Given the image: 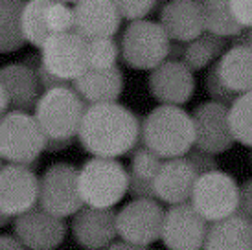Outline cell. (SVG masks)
I'll return each mask as SVG.
<instances>
[{"instance_id": "30bf717a", "label": "cell", "mask_w": 252, "mask_h": 250, "mask_svg": "<svg viewBox=\"0 0 252 250\" xmlns=\"http://www.w3.org/2000/svg\"><path fill=\"white\" fill-rule=\"evenodd\" d=\"M39 206V177L35 169L21 164L0 167V212L19 217Z\"/></svg>"}, {"instance_id": "4316f807", "label": "cell", "mask_w": 252, "mask_h": 250, "mask_svg": "<svg viewBox=\"0 0 252 250\" xmlns=\"http://www.w3.org/2000/svg\"><path fill=\"white\" fill-rule=\"evenodd\" d=\"M46 4L48 0H32V2H24V9H22L21 24H22V35L24 41L30 42L32 46L41 50L42 44L50 39V31L46 28V21H44V11H46Z\"/></svg>"}, {"instance_id": "f6af8a7d", "label": "cell", "mask_w": 252, "mask_h": 250, "mask_svg": "<svg viewBox=\"0 0 252 250\" xmlns=\"http://www.w3.org/2000/svg\"><path fill=\"white\" fill-rule=\"evenodd\" d=\"M247 33H249V48H252V30H247Z\"/></svg>"}, {"instance_id": "44dd1931", "label": "cell", "mask_w": 252, "mask_h": 250, "mask_svg": "<svg viewBox=\"0 0 252 250\" xmlns=\"http://www.w3.org/2000/svg\"><path fill=\"white\" fill-rule=\"evenodd\" d=\"M124 74L118 66L107 70L87 68L72 83V89L79 94L87 105L118 103V97L124 92Z\"/></svg>"}, {"instance_id": "9c48e42d", "label": "cell", "mask_w": 252, "mask_h": 250, "mask_svg": "<svg viewBox=\"0 0 252 250\" xmlns=\"http://www.w3.org/2000/svg\"><path fill=\"white\" fill-rule=\"evenodd\" d=\"M166 210L157 199H133L116 212V230L122 241L149 247L162 236Z\"/></svg>"}, {"instance_id": "f35d334b", "label": "cell", "mask_w": 252, "mask_h": 250, "mask_svg": "<svg viewBox=\"0 0 252 250\" xmlns=\"http://www.w3.org/2000/svg\"><path fill=\"white\" fill-rule=\"evenodd\" d=\"M0 250H28L11 234H0Z\"/></svg>"}, {"instance_id": "4fadbf2b", "label": "cell", "mask_w": 252, "mask_h": 250, "mask_svg": "<svg viewBox=\"0 0 252 250\" xmlns=\"http://www.w3.org/2000/svg\"><path fill=\"white\" fill-rule=\"evenodd\" d=\"M193 127H195V147L204 153L219 155L232 149L236 140L232 136L230 122H228V107L217 101H204L197 105L193 112Z\"/></svg>"}, {"instance_id": "ffe728a7", "label": "cell", "mask_w": 252, "mask_h": 250, "mask_svg": "<svg viewBox=\"0 0 252 250\" xmlns=\"http://www.w3.org/2000/svg\"><path fill=\"white\" fill-rule=\"evenodd\" d=\"M0 85L9 99V111H35L41 94L37 74L22 62H9L0 68Z\"/></svg>"}, {"instance_id": "83f0119b", "label": "cell", "mask_w": 252, "mask_h": 250, "mask_svg": "<svg viewBox=\"0 0 252 250\" xmlns=\"http://www.w3.org/2000/svg\"><path fill=\"white\" fill-rule=\"evenodd\" d=\"M228 122L234 140L252 149V92L238 96L228 107Z\"/></svg>"}, {"instance_id": "f1b7e54d", "label": "cell", "mask_w": 252, "mask_h": 250, "mask_svg": "<svg viewBox=\"0 0 252 250\" xmlns=\"http://www.w3.org/2000/svg\"><path fill=\"white\" fill-rule=\"evenodd\" d=\"M120 57V44L114 37L87 41V64L92 70H107L118 66L116 61Z\"/></svg>"}, {"instance_id": "ba28073f", "label": "cell", "mask_w": 252, "mask_h": 250, "mask_svg": "<svg viewBox=\"0 0 252 250\" xmlns=\"http://www.w3.org/2000/svg\"><path fill=\"white\" fill-rule=\"evenodd\" d=\"M79 169L68 162H56L39 179V208L64 219L74 217L85 204L79 195Z\"/></svg>"}, {"instance_id": "3957f363", "label": "cell", "mask_w": 252, "mask_h": 250, "mask_svg": "<svg viewBox=\"0 0 252 250\" xmlns=\"http://www.w3.org/2000/svg\"><path fill=\"white\" fill-rule=\"evenodd\" d=\"M79 195L85 206L112 210L129 189V171L114 158L92 156L79 167Z\"/></svg>"}, {"instance_id": "8d00e7d4", "label": "cell", "mask_w": 252, "mask_h": 250, "mask_svg": "<svg viewBox=\"0 0 252 250\" xmlns=\"http://www.w3.org/2000/svg\"><path fill=\"white\" fill-rule=\"evenodd\" d=\"M239 210L238 214L241 217H245L249 221H252V179H247L241 186H239Z\"/></svg>"}, {"instance_id": "7bdbcfd3", "label": "cell", "mask_w": 252, "mask_h": 250, "mask_svg": "<svg viewBox=\"0 0 252 250\" xmlns=\"http://www.w3.org/2000/svg\"><path fill=\"white\" fill-rule=\"evenodd\" d=\"M7 112H9V99H7L6 91H4L2 85H0V120L4 118Z\"/></svg>"}, {"instance_id": "8992f818", "label": "cell", "mask_w": 252, "mask_h": 250, "mask_svg": "<svg viewBox=\"0 0 252 250\" xmlns=\"http://www.w3.org/2000/svg\"><path fill=\"white\" fill-rule=\"evenodd\" d=\"M171 39L158 22H129L120 39V56L134 70H151L168 61Z\"/></svg>"}, {"instance_id": "74e56055", "label": "cell", "mask_w": 252, "mask_h": 250, "mask_svg": "<svg viewBox=\"0 0 252 250\" xmlns=\"http://www.w3.org/2000/svg\"><path fill=\"white\" fill-rule=\"evenodd\" d=\"M37 79H39V83H41V89L44 92L46 91H52V89H59V87H70V83H66L63 79H59L56 77L52 72L44 68V64H41L39 68H37Z\"/></svg>"}, {"instance_id": "ac0fdd59", "label": "cell", "mask_w": 252, "mask_h": 250, "mask_svg": "<svg viewBox=\"0 0 252 250\" xmlns=\"http://www.w3.org/2000/svg\"><path fill=\"white\" fill-rule=\"evenodd\" d=\"M158 24L168 33L171 42L195 41L204 33L203 2L193 0H173L166 2L158 13Z\"/></svg>"}, {"instance_id": "e575fe53", "label": "cell", "mask_w": 252, "mask_h": 250, "mask_svg": "<svg viewBox=\"0 0 252 250\" xmlns=\"http://www.w3.org/2000/svg\"><path fill=\"white\" fill-rule=\"evenodd\" d=\"M230 9L241 28L252 30V2L251 0H232Z\"/></svg>"}, {"instance_id": "d6986e66", "label": "cell", "mask_w": 252, "mask_h": 250, "mask_svg": "<svg viewBox=\"0 0 252 250\" xmlns=\"http://www.w3.org/2000/svg\"><path fill=\"white\" fill-rule=\"evenodd\" d=\"M197 179L199 175L184 156L164 160L160 171L157 173L153 181L155 197L169 206L186 204L191 199Z\"/></svg>"}, {"instance_id": "277c9868", "label": "cell", "mask_w": 252, "mask_h": 250, "mask_svg": "<svg viewBox=\"0 0 252 250\" xmlns=\"http://www.w3.org/2000/svg\"><path fill=\"white\" fill-rule=\"evenodd\" d=\"M89 105L70 87H59L42 92L35 105L37 124L41 125L46 138L74 140L77 136L85 111Z\"/></svg>"}, {"instance_id": "9a60e30c", "label": "cell", "mask_w": 252, "mask_h": 250, "mask_svg": "<svg viewBox=\"0 0 252 250\" xmlns=\"http://www.w3.org/2000/svg\"><path fill=\"white\" fill-rule=\"evenodd\" d=\"M149 92L160 105L188 103L195 91L193 72L182 61H166L149 74Z\"/></svg>"}, {"instance_id": "5b68a950", "label": "cell", "mask_w": 252, "mask_h": 250, "mask_svg": "<svg viewBox=\"0 0 252 250\" xmlns=\"http://www.w3.org/2000/svg\"><path fill=\"white\" fill-rule=\"evenodd\" d=\"M46 146V134L33 114L9 111L0 120V158L35 169V162Z\"/></svg>"}, {"instance_id": "b9f144b4", "label": "cell", "mask_w": 252, "mask_h": 250, "mask_svg": "<svg viewBox=\"0 0 252 250\" xmlns=\"http://www.w3.org/2000/svg\"><path fill=\"white\" fill-rule=\"evenodd\" d=\"M105 250H151L149 247H138V245L127 243V241H114V243Z\"/></svg>"}, {"instance_id": "ab89813d", "label": "cell", "mask_w": 252, "mask_h": 250, "mask_svg": "<svg viewBox=\"0 0 252 250\" xmlns=\"http://www.w3.org/2000/svg\"><path fill=\"white\" fill-rule=\"evenodd\" d=\"M74 140H57V138H46V146H44V151L48 153H61L66 147L72 146Z\"/></svg>"}, {"instance_id": "d6a6232c", "label": "cell", "mask_w": 252, "mask_h": 250, "mask_svg": "<svg viewBox=\"0 0 252 250\" xmlns=\"http://www.w3.org/2000/svg\"><path fill=\"white\" fill-rule=\"evenodd\" d=\"M122 19L129 22L146 21V17L157 9V2L153 0H129V2H116Z\"/></svg>"}, {"instance_id": "2e32d148", "label": "cell", "mask_w": 252, "mask_h": 250, "mask_svg": "<svg viewBox=\"0 0 252 250\" xmlns=\"http://www.w3.org/2000/svg\"><path fill=\"white\" fill-rule=\"evenodd\" d=\"M72 237L85 250H105L118 237L114 210L83 208L72 217Z\"/></svg>"}, {"instance_id": "bcb514c9", "label": "cell", "mask_w": 252, "mask_h": 250, "mask_svg": "<svg viewBox=\"0 0 252 250\" xmlns=\"http://www.w3.org/2000/svg\"><path fill=\"white\" fill-rule=\"evenodd\" d=\"M2 166H4V164H2V158H0V167H2Z\"/></svg>"}, {"instance_id": "7c38bea8", "label": "cell", "mask_w": 252, "mask_h": 250, "mask_svg": "<svg viewBox=\"0 0 252 250\" xmlns=\"http://www.w3.org/2000/svg\"><path fill=\"white\" fill-rule=\"evenodd\" d=\"M208 226L189 202L169 206L164 216L160 241L168 250H203Z\"/></svg>"}, {"instance_id": "cb8c5ba5", "label": "cell", "mask_w": 252, "mask_h": 250, "mask_svg": "<svg viewBox=\"0 0 252 250\" xmlns=\"http://www.w3.org/2000/svg\"><path fill=\"white\" fill-rule=\"evenodd\" d=\"M22 9L24 2L21 0H0V54L17 52L24 46Z\"/></svg>"}, {"instance_id": "8fae6325", "label": "cell", "mask_w": 252, "mask_h": 250, "mask_svg": "<svg viewBox=\"0 0 252 250\" xmlns=\"http://www.w3.org/2000/svg\"><path fill=\"white\" fill-rule=\"evenodd\" d=\"M44 68L66 83H74L89 68L87 64V41L77 33H57L41 48Z\"/></svg>"}, {"instance_id": "7a4b0ae2", "label": "cell", "mask_w": 252, "mask_h": 250, "mask_svg": "<svg viewBox=\"0 0 252 250\" xmlns=\"http://www.w3.org/2000/svg\"><path fill=\"white\" fill-rule=\"evenodd\" d=\"M140 142L162 160L182 158L195 147L193 118L182 107L158 105L142 118Z\"/></svg>"}, {"instance_id": "603a6c76", "label": "cell", "mask_w": 252, "mask_h": 250, "mask_svg": "<svg viewBox=\"0 0 252 250\" xmlns=\"http://www.w3.org/2000/svg\"><path fill=\"white\" fill-rule=\"evenodd\" d=\"M216 64L221 81L236 96L252 92V48L232 44Z\"/></svg>"}, {"instance_id": "52a82bcc", "label": "cell", "mask_w": 252, "mask_h": 250, "mask_svg": "<svg viewBox=\"0 0 252 250\" xmlns=\"http://www.w3.org/2000/svg\"><path fill=\"white\" fill-rule=\"evenodd\" d=\"M239 197L238 181L230 173L216 169L197 179L189 204L204 221L212 224L236 216L239 210Z\"/></svg>"}, {"instance_id": "60d3db41", "label": "cell", "mask_w": 252, "mask_h": 250, "mask_svg": "<svg viewBox=\"0 0 252 250\" xmlns=\"http://www.w3.org/2000/svg\"><path fill=\"white\" fill-rule=\"evenodd\" d=\"M21 62L22 64H26L28 68H32L33 72H37V68L42 64V57H41V54H28Z\"/></svg>"}, {"instance_id": "4dcf8cb0", "label": "cell", "mask_w": 252, "mask_h": 250, "mask_svg": "<svg viewBox=\"0 0 252 250\" xmlns=\"http://www.w3.org/2000/svg\"><path fill=\"white\" fill-rule=\"evenodd\" d=\"M44 21L52 35L70 33L74 31V6H68L66 2H50L48 0Z\"/></svg>"}, {"instance_id": "484cf974", "label": "cell", "mask_w": 252, "mask_h": 250, "mask_svg": "<svg viewBox=\"0 0 252 250\" xmlns=\"http://www.w3.org/2000/svg\"><path fill=\"white\" fill-rule=\"evenodd\" d=\"M203 17H204V31L212 35H217L221 39L226 37H238L243 30L238 24L236 17L230 9V2L223 0H206L203 2Z\"/></svg>"}, {"instance_id": "1f68e13d", "label": "cell", "mask_w": 252, "mask_h": 250, "mask_svg": "<svg viewBox=\"0 0 252 250\" xmlns=\"http://www.w3.org/2000/svg\"><path fill=\"white\" fill-rule=\"evenodd\" d=\"M204 89L208 92V96L212 97V101H217L221 105H226L230 107L232 101L236 99V94L226 87V85L221 81L219 77V72H217V64H212L208 72H206V77H204Z\"/></svg>"}, {"instance_id": "d590c367", "label": "cell", "mask_w": 252, "mask_h": 250, "mask_svg": "<svg viewBox=\"0 0 252 250\" xmlns=\"http://www.w3.org/2000/svg\"><path fill=\"white\" fill-rule=\"evenodd\" d=\"M127 193L133 199H157L155 197V188L151 181H142L138 177L129 173V189Z\"/></svg>"}, {"instance_id": "e0dca14e", "label": "cell", "mask_w": 252, "mask_h": 250, "mask_svg": "<svg viewBox=\"0 0 252 250\" xmlns=\"http://www.w3.org/2000/svg\"><path fill=\"white\" fill-rule=\"evenodd\" d=\"M122 15L116 2L83 0L74 4V33L85 41L114 37L122 26Z\"/></svg>"}, {"instance_id": "836d02e7", "label": "cell", "mask_w": 252, "mask_h": 250, "mask_svg": "<svg viewBox=\"0 0 252 250\" xmlns=\"http://www.w3.org/2000/svg\"><path fill=\"white\" fill-rule=\"evenodd\" d=\"M184 158L189 162V166L195 169V173L201 177V175H206V173H212V171H216V169H219L217 167V160L214 155L210 153H204V151H201V149H197V147H193L191 151H189Z\"/></svg>"}, {"instance_id": "d4e9b609", "label": "cell", "mask_w": 252, "mask_h": 250, "mask_svg": "<svg viewBox=\"0 0 252 250\" xmlns=\"http://www.w3.org/2000/svg\"><path fill=\"white\" fill-rule=\"evenodd\" d=\"M224 52H226V39H221L217 35L204 31L201 37H197L195 41L186 44L182 62L191 72H195V70H203L206 66L216 64Z\"/></svg>"}, {"instance_id": "7402d4cb", "label": "cell", "mask_w": 252, "mask_h": 250, "mask_svg": "<svg viewBox=\"0 0 252 250\" xmlns=\"http://www.w3.org/2000/svg\"><path fill=\"white\" fill-rule=\"evenodd\" d=\"M203 250H252V222L239 214L212 222Z\"/></svg>"}, {"instance_id": "5bb4252c", "label": "cell", "mask_w": 252, "mask_h": 250, "mask_svg": "<svg viewBox=\"0 0 252 250\" xmlns=\"http://www.w3.org/2000/svg\"><path fill=\"white\" fill-rule=\"evenodd\" d=\"M64 219L52 216L42 208H33L15 217L13 236L28 250H54L66 237Z\"/></svg>"}, {"instance_id": "7dc6e473", "label": "cell", "mask_w": 252, "mask_h": 250, "mask_svg": "<svg viewBox=\"0 0 252 250\" xmlns=\"http://www.w3.org/2000/svg\"><path fill=\"white\" fill-rule=\"evenodd\" d=\"M251 164H252V153H251Z\"/></svg>"}, {"instance_id": "f546056e", "label": "cell", "mask_w": 252, "mask_h": 250, "mask_svg": "<svg viewBox=\"0 0 252 250\" xmlns=\"http://www.w3.org/2000/svg\"><path fill=\"white\" fill-rule=\"evenodd\" d=\"M162 164H164V160L140 142L131 153V171L129 173L142 179V181L153 182L157 173L160 171Z\"/></svg>"}, {"instance_id": "6da1fadb", "label": "cell", "mask_w": 252, "mask_h": 250, "mask_svg": "<svg viewBox=\"0 0 252 250\" xmlns=\"http://www.w3.org/2000/svg\"><path fill=\"white\" fill-rule=\"evenodd\" d=\"M140 125L142 120L126 105H89L77 140L92 156L118 160L140 144Z\"/></svg>"}, {"instance_id": "c3c4849f", "label": "cell", "mask_w": 252, "mask_h": 250, "mask_svg": "<svg viewBox=\"0 0 252 250\" xmlns=\"http://www.w3.org/2000/svg\"><path fill=\"white\" fill-rule=\"evenodd\" d=\"M251 222H252V221H251Z\"/></svg>"}, {"instance_id": "ee69618b", "label": "cell", "mask_w": 252, "mask_h": 250, "mask_svg": "<svg viewBox=\"0 0 252 250\" xmlns=\"http://www.w3.org/2000/svg\"><path fill=\"white\" fill-rule=\"evenodd\" d=\"M15 217L7 216V214H4V212H0V228L2 226H6V224H9V222H13Z\"/></svg>"}]
</instances>
